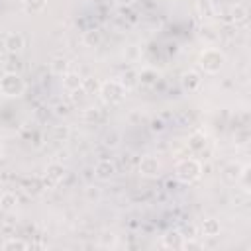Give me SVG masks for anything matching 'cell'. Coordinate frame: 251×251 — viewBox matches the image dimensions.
<instances>
[{"label":"cell","instance_id":"cell-18","mask_svg":"<svg viewBox=\"0 0 251 251\" xmlns=\"http://www.w3.org/2000/svg\"><path fill=\"white\" fill-rule=\"evenodd\" d=\"M229 16H231V22H235V24H243V22L247 20V8H245L243 4L237 2V4L231 6Z\"/></svg>","mask_w":251,"mask_h":251},{"label":"cell","instance_id":"cell-14","mask_svg":"<svg viewBox=\"0 0 251 251\" xmlns=\"http://www.w3.org/2000/svg\"><path fill=\"white\" fill-rule=\"evenodd\" d=\"M206 143H208L206 135H204V133H200V131H196V133H192V135L188 137L186 147H188L192 153H200V151H204V149H206Z\"/></svg>","mask_w":251,"mask_h":251},{"label":"cell","instance_id":"cell-24","mask_svg":"<svg viewBox=\"0 0 251 251\" xmlns=\"http://www.w3.org/2000/svg\"><path fill=\"white\" fill-rule=\"evenodd\" d=\"M69 135H71L69 126H55V127H53V139H57V141H65Z\"/></svg>","mask_w":251,"mask_h":251},{"label":"cell","instance_id":"cell-20","mask_svg":"<svg viewBox=\"0 0 251 251\" xmlns=\"http://www.w3.org/2000/svg\"><path fill=\"white\" fill-rule=\"evenodd\" d=\"M24 8L27 14H39L47 8V0H24Z\"/></svg>","mask_w":251,"mask_h":251},{"label":"cell","instance_id":"cell-2","mask_svg":"<svg viewBox=\"0 0 251 251\" xmlns=\"http://www.w3.org/2000/svg\"><path fill=\"white\" fill-rule=\"evenodd\" d=\"M98 92H100L102 100H104L106 104H110V106L120 104V102H124V98H126V86H124L120 80H114V78L100 82Z\"/></svg>","mask_w":251,"mask_h":251},{"label":"cell","instance_id":"cell-31","mask_svg":"<svg viewBox=\"0 0 251 251\" xmlns=\"http://www.w3.org/2000/svg\"><path fill=\"white\" fill-rule=\"evenodd\" d=\"M80 2H86V0H80Z\"/></svg>","mask_w":251,"mask_h":251},{"label":"cell","instance_id":"cell-25","mask_svg":"<svg viewBox=\"0 0 251 251\" xmlns=\"http://www.w3.org/2000/svg\"><path fill=\"white\" fill-rule=\"evenodd\" d=\"M92 88L96 90V88H100V84H98V80L94 78V76H88V78H82V90L86 92V94H90L92 92Z\"/></svg>","mask_w":251,"mask_h":251},{"label":"cell","instance_id":"cell-15","mask_svg":"<svg viewBox=\"0 0 251 251\" xmlns=\"http://www.w3.org/2000/svg\"><path fill=\"white\" fill-rule=\"evenodd\" d=\"M82 43H84L86 47H98V45L102 43V31L96 29V27L86 29V31L82 33Z\"/></svg>","mask_w":251,"mask_h":251},{"label":"cell","instance_id":"cell-5","mask_svg":"<svg viewBox=\"0 0 251 251\" xmlns=\"http://www.w3.org/2000/svg\"><path fill=\"white\" fill-rule=\"evenodd\" d=\"M159 171H161V163L157 157L153 155H145L141 161H139V175L145 176V178H155L159 176Z\"/></svg>","mask_w":251,"mask_h":251},{"label":"cell","instance_id":"cell-7","mask_svg":"<svg viewBox=\"0 0 251 251\" xmlns=\"http://www.w3.org/2000/svg\"><path fill=\"white\" fill-rule=\"evenodd\" d=\"M24 47H25V39H24V35H22L20 31H12V33L6 35V39H4V49H6L8 53L18 55Z\"/></svg>","mask_w":251,"mask_h":251},{"label":"cell","instance_id":"cell-21","mask_svg":"<svg viewBox=\"0 0 251 251\" xmlns=\"http://www.w3.org/2000/svg\"><path fill=\"white\" fill-rule=\"evenodd\" d=\"M51 71H53L55 75L63 76V75L69 71V61H67L65 57H55V59L51 61Z\"/></svg>","mask_w":251,"mask_h":251},{"label":"cell","instance_id":"cell-6","mask_svg":"<svg viewBox=\"0 0 251 251\" xmlns=\"http://www.w3.org/2000/svg\"><path fill=\"white\" fill-rule=\"evenodd\" d=\"M116 173H118L116 163L110 161V159H100V161L94 165V176H96L98 180H110Z\"/></svg>","mask_w":251,"mask_h":251},{"label":"cell","instance_id":"cell-27","mask_svg":"<svg viewBox=\"0 0 251 251\" xmlns=\"http://www.w3.org/2000/svg\"><path fill=\"white\" fill-rule=\"evenodd\" d=\"M100 243H102L104 247H114V245H116V235H114L112 231H110V233L106 231V233L100 237Z\"/></svg>","mask_w":251,"mask_h":251},{"label":"cell","instance_id":"cell-3","mask_svg":"<svg viewBox=\"0 0 251 251\" xmlns=\"http://www.w3.org/2000/svg\"><path fill=\"white\" fill-rule=\"evenodd\" d=\"M224 63H226V57H224V53L220 51V49H204L202 53H200V57H198V65H200V69L204 71V73H210V75H214V73H218L222 67H224Z\"/></svg>","mask_w":251,"mask_h":251},{"label":"cell","instance_id":"cell-1","mask_svg":"<svg viewBox=\"0 0 251 251\" xmlns=\"http://www.w3.org/2000/svg\"><path fill=\"white\" fill-rule=\"evenodd\" d=\"M24 90H25V82L18 73L8 71V73H4L0 76V94L2 96L16 98V96H22Z\"/></svg>","mask_w":251,"mask_h":251},{"label":"cell","instance_id":"cell-22","mask_svg":"<svg viewBox=\"0 0 251 251\" xmlns=\"http://www.w3.org/2000/svg\"><path fill=\"white\" fill-rule=\"evenodd\" d=\"M4 249H29V243L25 239H18V237H10L2 243Z\"/></svg>","mask_w":251,"mask_h":251},{"label":"cell","instance_id":"cell-19","mask_svg":"<svg viewBox=\"0 0 251 251\" xmlns=\"http://www.w3.org/2000/svg\"><path fill=\"white\" fill-rule=\"evenodd\" d=\"M16 204H18V196H16L14 192H2V194H0V208H2V210L10 212V210L16 208Z\"/></svg>","mask_w":251,"mask_h":251},{"label":"cell","instance_id":"cell-23","mask_svg":"<svg viewBox=\"0 0 251 251\" xmlns=\"http://www.w3.org/2000/svg\"><path fill=\"white\" fill-rule=\"evenodd\" d=\"M82 120H84L86 124H94V122H98V120H100V108H96V106H88V108L82 112Z\"/></svg>","mask_w":251,"mask_h":251},{"label":"cell","instance_id":"cell-10","mask_svg":"<svg viewBox=\"0 0 251 251\" xmlns=\"http://www.w3.org/2000/svg\"><path fill=\"white\" fill-rule=\"evenodd\" d=\"M182 245H184V233L173 229V231H167V235H163L165 249H182Z\"/></svg>","mask_w":251,"mask_h":251},{"label":"cell","instance_id":"cell-26","mask_svg":"<svg viewBox=\"0 0 251 251\" xmlns=\"http://www.w3.org/2000/svg\"><path fill=\"white\" fill-rule=\"evenodd\" d=\"M120 82H122V84L126 86V90H127V88H131V86H135V84H137V75L129 71L127 75H124V80H120Z\"/></svg>","mask_w":251,"mask_h":251},{"label":"cell","instance_id":"cell-30","mask_svg":"<svg viewBox=\"0 0 251 251\" xmlns=\"http://www.w3.org/2000/svg\"><path fill=\"white\" fill-rule=\"evenodd\" d=\"M151 127H153V129H155V131H161V129H163V122H157V120H155V122H153V126H151Z\"/></svg>","mask_w":251,"mask_h":251},{"label":"cell","instance_id":"cell-17","mask_svg":"<svg viewBox=\"0 0 251 251\" xmlns=\"http://www.w3.org/2000/svg\"><path fill=\"white\" fill-rule=\"evenodd\" d=\"M196 12L202 16V18H212L216 14V6L212 0H198L196 2Z\"/></svg>","mask_w":251,"mask_h":251},{"label":"cell","instance_id":"cell-16","mask_svg":"<svg viewBox=\"0 0 251 251\" xmlns=\"http://www.w3.org/2000/svg\"><path fill=\"white\" fill-rule=\"evenodd\" d=\"M157 78H159L157 71H153V69H143V71L137 75V84H141V86H153V84L157 82Z\"/></svg>","mask_w":251,"mask_h":251},{"label":"cell","instance_id":"cell-28","mask_svg":"<svg viewBox=\"0 0 251 251\" xmlns=\"http://www.w3.org/2000/svg\"><path fill=\"white\" fill-rule=\"evenodd\" d=\"M104 143H106L108 147H116V145H118V133H116V131L108 133V135L104 137Z\"/></svg>","mask_w":251,"mask_h":251},{"label":"cell","instance_id":"cell-13","mask_svg":"<svg viewBox=\"0 0 251 251\" xmlns=\"http://www.w3.org/2000/svg\"><path fill=\"white\" fill-rule=\"evenodd\" d=\"M220 231H222V226L216 218H206L200 224V233L204 237H216V235H220Z\"/></svg>","mask_w":251,"mask_h":251},{"label":"cell","instance_id":"cell-4","mask_svg":"<svg viewBox=\"0 0 251 251\" xmlns=\"http://www.w3.org/2000/svg\"><path fill=\"white\" fill-rule=\"evenodd\" d=\"M176 178L180 180V182H194V180H198L200 176H202V165H200V161H196V159H182L178 165H176Z\"/></svg>","mask_w":251,"mask_h":251},{"label":"cell","instance_id":"cell-8","mask_svg":"<svg viewBox=\"0 0 251 251\" xmlns=\"http://www.w3.org/2000/svg\"><path fill=\"white\" fill-rule=\"evenodd\" d=\"M180 84H182L184 90L194 92V90L200 88L202 78H200V75H198L196 71H186V73H182V76H180Z\"/></svg>","mask_w":251,"mask_h":251},{"label":"cell","instance_id":"cell-9","mask_svg":"<svg viewBox=\"0 0 251 251\" xmlns=\"http://www.w3.org/2000/svg\"><path fill=\"white\" fill-rule=\"evenodd\" d=\"M65 175H67V169H65L61 163H49V165L45 167V176H47V180H51L53 184H59V182L65 178Z\"/></svg>","mask_w":251,"mask_h":251},{"label":"cell","instance_id":"cell-29","mask_svg":"<svg viewBox=\"0 0 251 251\" xmlns=\"http://www.w3.org/2000/svg\"><path fill=\"white\" fill-rule=\"evenodd\" d=\"M118 6H129V4H133L135 0H114Z\"/></svg>","mask_w":251,"mask_h":251},{"label":"cell","instance_id":"cell-12","mask_svg":"<svg viewBox=\"0 0 251 251\" xmlns=\"http://www.w3.org/2000/svg\"><path fill=\"white\" fill-rule=\"evenodd\" d=\"M63 88L69 90V92L82 88V76L78 73H75V71H67L63 75Z\"/></svg>","mask_w":251,"mask_h":251},{"label":"cell","instance_id":"cell-11","mask_svg":"<svg viewBox=\"0 0 251 251\" xmlns=\"http://www.w3.org/2000/svg\"><path fill=\"white\" fill-rule=\"evenodd\" d=\"M241 169H243V165H239V163H229V165L224 167V171H222V178H224L226 182H229V184H237V182H239Z\"/></svg>","mask_w":251,"mask_h":251}]
</instances>
